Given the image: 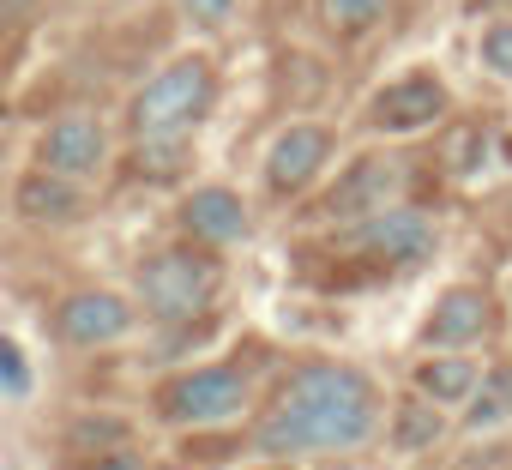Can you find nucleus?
I'll return each instance as SVG.
<instances>
[{"instance_id": "dca6fc26", "label": "nucleus", "mask_w": 512, "mask_h": 470, "mask_svg": "<svg viewBox=\"0 0 512 470\" xmlns=\"http://www.w3.org/2000/svg\"><path fill=\"white\" fill-rule=\"evenodd\" d=\"M386 19V0H326V25L338 37H368Z\"/></svg>"}, {"instance_id": "0eeeda50", "label": "nucleus", "mask_w": 512, "mask_h": 470, "mask_svg": "<svg viewBox=\"0 0 512 470\" xmlns=\"http://www.w3.org/2000/svg\"><path fill=\"white\" fill-rule=\"evenodd\" d=\"M103 157H109V127L97 121V115H61L49 133H43V169L49 175H67V181H79V175H97L103 169Z\"/></svg>"}, {"instance_id": "20e7f679", "label": "nucleus", "mask_w": 512, "mask_h": 470, "mask_svg": "<svg viewBox=\"0 0 512 470\" xmlns=\"http://www.w3.org/2000/svg\"><path fill=\"white\" fill-rule=\"evenodd\" d=\"M157 410H163V422H181V428L229 422V416L247 410V374H241V368H223V362L187 368V374H175V380L157 392Z\"/></svg>"}, {"instance_id": "ddd939ff", "label": "nucleus", "mask_w": 512, "mask_h": 470, "mask_svg": "<svg viewBox=\"0 0 512 470\" xmlns=\"http://www.w3.org/2000/svg\"><path fill=\"white\" fill-rule=\"evenodd\" d=\"M19 211H25L31 223H73V217L85 211V199H79V187H73L67 175H31V181L19 187Z\"/></svg>"}, {"instance_id": "aec40b11", "label": "nucleus", "mask_w": 512, "mask_h": 470, "mask_svg": "<svg viewBox=\"0 0 512 470\" xmlns=\"http://www.w3.org/2000/svg\"><path fill=\"white\" fill-rule=\"evenodd\" d=\"M235 7L241 0H181V13L199 19V25H223V19H235Z\"/></svg>"}, {"instance_id": "4468645a", "label": "nucleus", "mask_w": 512, "mask_h": 470, "mask_svg": "<svg viewBox=\"0 0 512 470\" xmlns=\"http://www.w3.org/2000/svg\"><path fill=\"white\" fill-rule=\"evenodd\" d=\"M386 187H392V169H386V163H356V169H350V181L326 199V211H332V217H350V211L374 217V211H386V205H380V199H386ZM362 217H356V223H362Z\"/></svg>"}, {"instance_id": "412c9836", "label": "nucleus", "mask_w": 512, "mask_h": 470, "mask_svg": "<svg viewBox=\"0 0 512 470\" xmlns=\"http://www.w3.org/2000/svg\"><path fill=\"white\" fill-rule=\"evenodd\" d=\"M97 470H139V458H133V452H109Z\"/></svg>"}, {"instance_id": "39448f33", "label": "nucleus", "mask_w": 512, "mask_h": 470, "mask_svg": "<svg viewBox=\"0 0 512 470\" xmlns=\"http://www.w3.org/2000/svg\"><path fill=\"white\" fill-rule=\"evenodd\" d=\"M356 248H362L368 260H380V266H410V260H428V254H434V223H428V211L386 205V211L362 217Z\"/></svg>"}, {"instance_id": "f8f14e48", "label": "nucleus", "mask_w": 512, "mask_h": 470, "mask_svg": "<svg viewBox=\"0 0 512 470\" xmlns=\"http://www.w3.org/2000/svg\"><path fill=\"white\" fill-rule=\"evenodd\" d=\"M416 386L434 404H470V392L482 386V368H476L470 350H440V356L416 362Z\"/></svg>"}, {"instance_id": "423d86ee", "label": "nucleus", "mask_w": 512, "mask_h": 470, "mask_svg": "<svg viewBox=\"0 0 512 470\" xmlns=\"http://www.w3.org/2000/svg\"><path fill=\"white\" fill-rule=\"evenodd\" d=\"M440 115H446V85L428 79V73L392 79V85L368 103V127H374V133H416V127H434Z\"/></svg>"}, {"instance_id": "f3484780", "label": "nucleus", "mask_w": 512, "mask_h": 470, "mask_svg": "<svg viewBox=\"0 0 512 470\" xmlns=\"http://www.w3.org/2000/svg\"><path fill=\"white\" fill-rule=\"evenodd\" d=\"M392 440H398L404 452H416V446H428V440H440V416H434L428 404H410V410L398 416V428H392Z\"/></svg>"}, {"instance_id": "9d476101", "label": "nucleus", "mask_w": 512, "mask_h": 470, "mask_svg": "<svg viewBox=\"0 0 512 470\" xmlns=\"http://www.w3.org/2000/svg\"><path fill=\"white\" fill-rule=\"evenodd\" d=\"M181 223H187L193 242H205V248H235V242H247V205H241L235 187H199V193H187Z\"/></svg>"}, {"instance_id": "f257e3e1", "label": "nucleus", "mask_w": 512, "mask_h": 470, "mask_svg": "<svg viewBox=\"0 0 512 470\" xmlns=\"http://www.w3.org/2000/svg\"><path fill=\"white\" fill-rule=\"evenodd\" d=\"M374 428H380L374 380L344 362H308L284 380V392L260 416L253 446L272 458H314V452H350Z\"/></svg>"}, {"instance_id": "6ab92c4d", "label": "nucleus", "mask_w": 512, "mask_h": 470, "mask_svg": "<svg viewBox=\"0 0 512 470\" xmlns=\"http://www.w3.org/2000/svg\"><path fill=\"white\" fill-rule=\"evenodd\" d=\"M0 392H31V362H25V350L13 344V338H0Z\"/></svg>"}, {"instance_id": "a211bd4d", "label": "nucleus", "mask_w": 512, "mask_h": 470, "mask_svg": "<svg viewBox=\"0 0 512 470\" xmlns=\"http://www.w3.org/2000/svg\"><path fill=\"white\" fill-rule=\"evenodd\" d=\"M482 67L494 79H512V25H488L482 31Z\"/></svg>"}, {"instance_id": "1a4fd4ad", "label": "nucleus", "mask_w": 512, "mask_h": 470, "mask_svg": "<svg viewBox=\"0 0 512 470\" xmlns=\"http://www.w3.org/2000/svg\"><path fill=\"white\" fill-rule=\"evenodd\" d=\"M127 332H133V302H121L109 290H79L73 302H61V338L79 344V350L115 344Z\"/></svg>"}, {"instance_id": "f03ea898", "label": "nucleus", "mask_w": 512, "mask_h": 470, "mask_svg": "<svg viewBox=\"0 0 512 470\" xmlns=\"http://www.w3.org/2000/svg\"><path fill=\"white\" fill-rule=\"evenodd\" d=\"M205 103H211V61L181 55V61L157 67L139 85V97L127 109V127H133V139H175L205 115Z\"/></svg>"}, {"instance_id": "2eb2a0df", "label": "nucleus", "mask_w": 512, "mask_h": 470, "mask_svg": "<svg viewBox=\"0 0 512 470\" xmlns=\"http://www.w3.org/2000/svg\"><path fill=\"white\" fill-rule=\"evenodd\" d=\"M512 416V368H488L464 404V428H500Z\"/></svg>"}, {"instance_id": "6e6552de", "label": "nucleus", "mask_w": 512, "mask_h": 470, "mask_svg": "<svg viewBox=\"0 0 512 470\" xmlns=\"http://www.w3.org/2000/svg\"><path fill=\"white\" fill-rule=\"evenodd\" d=\"M326 157H332V127L296 121V127H284L278 145L266 151V175H272L278 193H302V187L326 169Z\"/></svg>"}, {"instance_id": "7ed1b4c3", "label": "nucleus", "mask_w": 512, "mask_h": 470, "mask_svg": "<svg viewBox=\"0 0 512 470\" xmlns=\"http://www.w3.org/2000/svg\"><path fill=\"white\" fill-rule=\"evenodd\" d=\"M211 296H217V266H211L205 254L169 248V254H151V260L139 266V302H145V314L163 320V326L205 314Z\"/></svg>"}, {"instance_id": "9b49d317", "label": "nucleus", "mask_w": 512, "mask_h": 470, "mask_svg": "<svg viewBox=\"0 0 512 470\" xmlns=\"http://www.w3.org/2000/svg\"><path fill=\"white\" fill-rule=\"evenodd\" d=\"M482 332H488V296L482 290H446L422 326V338L434 350H470Z\"/></svg>"}]
</instances>
